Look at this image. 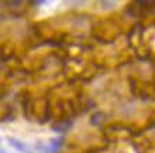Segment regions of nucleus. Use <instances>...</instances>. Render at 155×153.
Here are the masks:
<instances>
[{
  "instance_id": "obj_2",
  "label": "nucleus",
  "mask_w": 155,
  "mask_h": 153,
  "mask_svg": "<svg viewBox=\"0 0 155 153\" xmlns=\"http://www.w3.org/2000/svg\"><path fill=\"white\" fill-rule=\"evenodd\" d=\"M61 143L62 141L59 139V137H57V139H51L49 141V143L47 145V148H45V153H58V150L61 149Z\"/></svg>"
},
{
  "instance_id": "obj_1",
  "label": "nucleus",
  "mask_w": 155,
  "mask_h": 153,
  "mask_svg": "<svg viewBox=\"0 0 155 153\" xmlns=\"http://www.w3.org/2000/svg\"><path fill=\"white\" fill-rule=\"evenodd\" d=\"M10 143H12V146L16 150H18L20 153H34L33 152V149L30 148L28 145H25L24 142H21V141H18V139H14V137H8L7 139Z\"/></svg>"
}]
</instances>
